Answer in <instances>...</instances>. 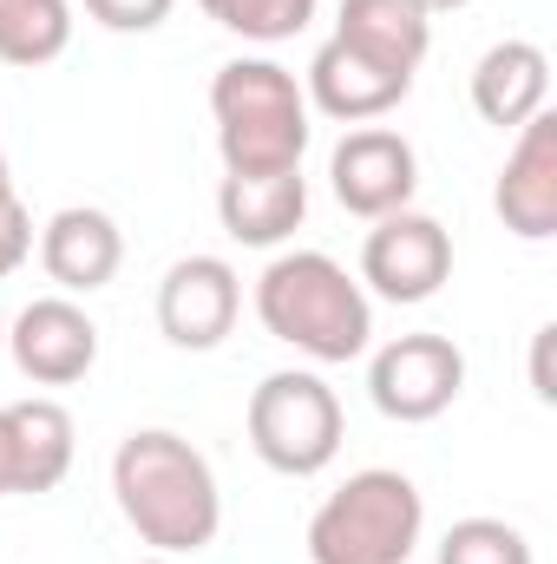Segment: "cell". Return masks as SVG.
I'll return each mask as SVG.
<instances>
[{"label":"cell","mask_w":557,"mask_h":564,"mask_svg":"<svg viewBox=\"0 0 557 564\" xmlns=\"http://www.w3.org/2000/svg\"><path fill=\"white\" fill-rule=\"evenodd\" d=\"M112 492L125 525L139 532L157 558H197L223 532V492L210 459L171 433V426H139L112 453Z\"/></svg>","instance_id":"6da1fadb"},{"label":"cell","mask_w":557,"mask_h":564,"mask_svg":"<svg viewBox=\"0 0 557 564\" xmlns=\"http://www.w3.org/2000/svg\"><path fill=\"white\" fill-rule=\"evenodd\" d=\"M256 322L276 335L282 348L335 368L368 355L374 341V302L348 276L328 250H282L276 263L256 276Z\"/></svg>","instance_id":"7a4b0ae2"},{"label":"cell","mask_w":557,"mask_h":564,"mask_svg":"<svg viewBox=\"0 0 557 564\" xmlns=\"http://www.w3.org/2000/svg\"><path fill=\"white\" fill-rule=\"evenodd\" d=\"M210 119L217 151L230 177H263V171H302L308 151V99L302 79L276 59H230L210 79Z\"/></svg>","instance_id":"3957f363"},{"label":"cell","mask_w":557,"mask_h":564,"mask_svg":"<svg viewBox=\"0 0 557 564\" xmlns=\"http://www.w3.org/2000/svg\"><path fill=\"white\" fill-rule=\"evenodd\" d=\"M426 532V499L407 473L368 466L308 519V564H407Z\"/></svg>","instance_id":"277c9868"},{"label":"cell","mask_w":557,"mask_h":564,"mask_svg":"<svg viewBox=\"0 0 557 564\" xmlns=\"http://www.w3.org/2000/svg\"><path fill=\"white\" fill-rule=\"evenodd\" d=\"M250 446L282 479H315L341 453V401L315 368H282L250 394Z\"/></svg>","instance_id":"5b68a950"},{"label":"cell","mask_w":557,"mask_h":564,"mask_svg":"<svg viewBox=\"0 0 557 564\" xmlns=\"http://www.w3.org/2000/svg\"><path fill=\"white\" fill-rule=\"evenodd\" d=\"M466 388V355L446 335H394L387 348H374L368 361V394L387 421L419 426L439 421Z\"/></svg>","instance_id":"8992f818"},{"label":"cell","mask_w":557,"mask_h":564,"mask_svg":"<svg viewBox=\"0 0 557 564\" xmlns=\"http://www.w3.org/2000/svg\"><path fill=\"white\" fill-rule=\"evenodd\" d=\"M446 276H452V237L439 217H426L414 204L394 217H374V230L361 243V282L381 302H426V295H439Z\"/></svg>","instance_id":"52a82bcc"},{"label":"cell","mask_w":557,"mask_h":564,"mask_svg":"<svg viewBox=\"0 0 557 564\" xmlns=\"http://www.w3.org/2000/svg\"><path fill=\"white\" fill-rule=\"evenodd\" d=\"M328 184H335V204L348 210V217H394V210H407L419 191V158L414 144L401 139V132H387V126H361V132H348V139L335 144V158H328Z\"/></svg>","instance_id":"ba28073f"},{"label":"cell","mask_w":557,"mask_h":564,"mask_svg":"<svg viewBox=\"0 0 557 564\" xmlns=\"http://www.w3.org/2000/svg\"><path fill=\"white\" fill-rule=\"evenodd\" d=\"M7 355H13V368L33 388H73L99 361V328H92V315L73 295H40V302H26L13 315Z\"/></svg>","instance_id":"9c48e42d"},{"label":"cell","mask_w":557,"mask_h":564,"mask_svg":"<svg viewBox=\"0 0 557 564\" xmlns=\"http://www.w3.org/2000/svg\"><path fill=\"white\" fill-rule=\"evenodd\" d=\"M237 308H243V276L223 257H177L157 282V328L171 348L190 355L217 348L237 328Z\"/></svg>","instance_id":"30bf717a"},{"label":"cell","mask_w":557,"mask_h":564,"mask_svg":"<svg viewBox=\"0 0 557 564\" xmlns=\"http://www.w3.org/2000/svg\"><path fill=\"white\" fill-rule=\"evenodd\" d=\"M492 210L525 243L557 237V112L551 106L518 126V144H512V158L499 171V191H492Z\"/></svg>","instance_id":"8fae6325"},{"label":"cell","mask_w":557,"mask_h":564,"mask_svg":"<svg viewBox=\"0 0 557 564\" xmlns=\"http://www.w3.org/2000/svg\"><path fill=\"white\" fill-rule=\"evenodd\" d=\"M407 93H414V73H394V66L354 53L348 40H321L308 59V86H302V99L341 126H368V119L394 112Z\"/></svg>","instance_id":"7c38bea8"},{"label":"cell","mask_w":557,"mask_h":564,"mask_svg":"<svg viewBox=\"0 0 557 564\" xmlns=\"http://www.w3.org/2000/svg\"><path fill=\"white\" fill-rule=\"evenodd\" d=\"M40 263H46V276L59 282L66 295H92V289H106V282L119 276L125 230L106 210H92V204H66L40 230Z\"/></svg>","instance_id":"4fadbf2b"},{"label":"cell","mask_w":557,"mask_h":564,"mask_svg":"<svg viewBox=\"0 0 557 564\" xmlns=\"http://www.w3.org/2000/svg\"><path fill=\"white\" fill-rule=\"evenodd\" d=\"M551 106V59L538 40H499L472 66V112L499 132H518Z\"/></svg>","instance_id":"5bb4252c"},{"label":"cell","mask_w":557,"mask_h":564,"mask_svg":"<svg viewBox=\"0 0 557 564\" xmlns=\"http://www.w3.org/2000/svg\"><path fill=\"white\" fill-rule=\"evenodd\" d=\"M217 217L237 243L250 250H276L282 237L302 230L308 217V177L302 171H263V177H230L217 184Z\"/></svg>","instance_id":"9a60e30c"},{"label":"cell","mask_w":557,"mask_h":564,"mask_svg":"<svg viewBox=\"0 0 557 564\" xmlns=\"http://www.w3.org/2000/svg\"><path fill=\"white\" fill-rule=\"evenodd\" d=\"M335 40H348L354 53H368L394 73H419V59L433 46V13L419 0H341Z\"/></svg>","instance_id":"2e32d148"},{"label":"cell","mask_w":557,"mask_h":564,"mask_svg":"<svg viewBox=\"0 0 557 564\" xmlns=\"http://www.w3.org/2000/svg\"><path fill=\"white\" fill-rule=\"evenodd\" d=\"M13 459H20V492H53L73 473V414L59 401H13Z\"/></svg>","instance_id":"e0dca14e"},{"label":"cell","mask_w":557,"mask_h":564,"mask_svg":"<svg viewBox=\"0 0 557 564\" xmlns=\"http://www.w3.org/2000/svg\"><path fill=\"white\" fill-rule=\"evenodd\" d=\"M66 46H73L66 0H0V59L7 66H46Z\"/></svg>","instance_id":"ac0fdd59"},{"label":"cell","mask_w":557,"mask_h":564,"mask_svg":"<svg viewBox=\"0 0 557 564\" xmlns=\"http://www.w3.org/2000/svg\"><path fill=\"white\" fill-rule=\"evenodd\" d=\"M217 26H230V33H243V40H263V46H276V40H295L308 20H315V0H197Z\"/></svg>","instance_id":"d6986e66"},{"label":"cell","mask_w":557,"mask_h":564,"mask_svg":"<svg viewBox=\"0 0 557 564\" xmlns=\"http://www.w3.org/2000/svg\"><path fill=\"white\" fill-rule=\"evenodd\" d=\"M439 564H532V539L505 519H459L439 539Z\"/></svg>","instance_id":"ffe728a7"},{"label":"cell","mask_w":557,"mask_h":564,"mask_svg":"<svg viewBox=\"0 0 557 564\" xmlns=\"http://www.w3.org/2000/svg\"><path fill=\"white\" fill-rule=\"evenodd\" d=\"M26 257H33V217H26V204L7 177V158H0V276H13Z\"/></svg>","instance_id":"44dd1931"},{"label":"cell","mask_w":557,"mask_h":564,"mask_svg":"<svg viewBox=\"0 0 557 564\" xmlns=\"http://www.w3.org/2000/svg\"><path fill=\"white\" fill-rule=\"evenodd\" d=\"M171 7L177 0H86V13L99 26H112V33H151V26H164Z\"/></svg>","instance_id":"7402d4cb"},{"label":"cell","mask_w":557,"mask_h":564,"mask_svg":"<svg viewBox=\"0 0 557 564\" xmlns=\"http://www.w3.org/2000/svg\"><path fill=\"white\" fill-rule=\"evenodd\" d=\"M551 341H557V328H538V341H532V388H538V401H557V381H551Z\"/></svg>","instance_id":"603a6c76"},{"label":"cell","mask_w":557,"mask_h":564,"mask_svg":"<svg viewBox=\"0 0 557 564\" xmlns=\"http://www.w3.org/2000/svg\"><path fill=\"white\" fill-rule=\"evenodd\" d=\"M20 492V459H13V426H7V408H0V499Z\"/></svg>","instance_id":"cb8c5ba5"},{"label":"cell","mask_w":557,"mask_h":564,"mask_svg":"<svg viewBox=\"0 0 557 564\" xmlns=\"http://www.w3.org/2000/svg\"><path fill=\"white\" fill-rule=\"evenodd\" d=\"M426 13H459V7H472V0H419Z\"/></svg>","instance_id":"d4e9b609"},{"label":"cell","mask_w":557,"mask_h":564,"mask_svg":"<svg viewBox=\"0 0 557 564\" xmlns=\"http://www.w3.org/2000/svg\"><path fill=\"white\" fill-rule=\"evenodd\" d=\"M139 564H184V558H139Z\"/></svg>","instance_id":"484cf974"},{"label":"cell","mask_w":557,"mask_h":564,"mask_svg":"<svg viewBox=\"0 0 557 564\" xmlns=\"http://www.w3.org/2000/svg\"><path fill=\"white\" fill-rule=\"evenodd\" d=\"M0 355H7V322H0Z\"/></svg>","instance_id":"4316f807"}]
</instances>
